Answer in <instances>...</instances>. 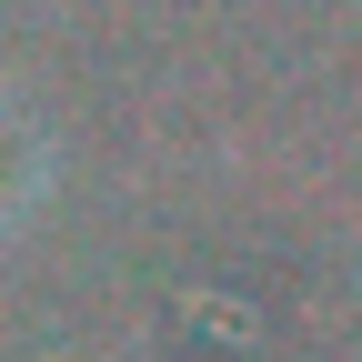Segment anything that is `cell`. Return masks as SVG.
Wrapping results in <instances>:
<instances>
[{
	"label": "cell",
	"mask_w": 362,
	"mask_h": 362,
	"mask_svg": "<svg viewBox=\"0 0 362 362\" xmlns=\"http://www.w3.org/2000/svg\"><path fill=\"white\" fill-rule=\"evenodd\" d=\"M21 202H30V181H21V141H11V131H0V232H11V221H21Z\"/></svg>",
	"instance_id": "obj_1"
}]
</instances>
